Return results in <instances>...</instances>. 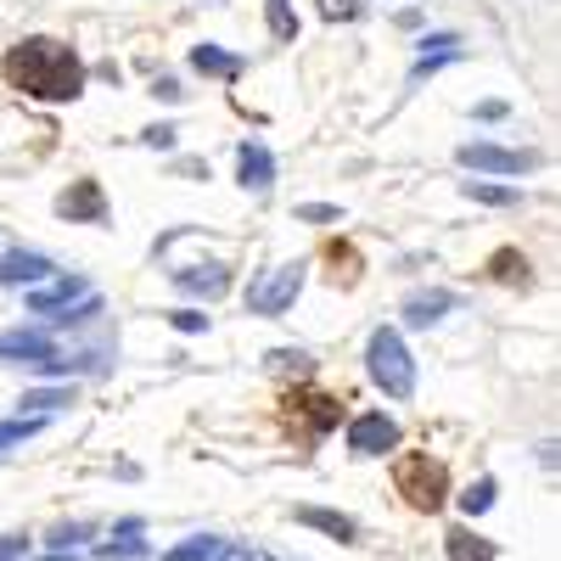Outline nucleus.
I'll use <instances>...</instances> for the list:
<instances>
[{
  "label": "nucleus",
  "mask_w": 561,
  "mask_h": 561,
  "mask_svg": "<svg viewBox=\"0 0 561 561\" xmlns=\"http://www.w3.org/2000/svg\"><path fill=\"white\" fill-rule=\"evenodd\" d=\"M293 214H298L304 225H337V219H343V208H337V203H298Z\"/></svg>",
  "instance_id": "b1692460"
},
{
  "label": "nucleus",
  "mask_w": 561,
  "mask_h": 561,
  "mask_svg": "<svg viewBox=\"0 0 561 561\" xmlns=\"http://www.w3.org/2000/svg\"><path fill=\"white\" fill-rule=\"evenodd\" d=\"M298 293H304V264H280L270 280H259L248 293V304H253V314H287Z\"/></svg>",
  "instance_id": "20e7f679"
},
{
  "label": "nucleus",
  "mask_w": 561,
  "mask_h": 561,
  "mask_svg": "<svg viewBox=\"0 0 561 561\" xmlns=\"http://www.w3.org/2000/svg\"><path fill=\"white\" fill-rule=\"evenodd\" d=\"M73 393H28L23 399V415H39V410H57V404H68Z\"/></svg>",
  "instance_id": "bb28decb"
},
{
  "label": "nucleus",
  "mask_w": 561,
  "mask_h": 561,
  "mask_svg": "<svg viewBox=\"0 0 561 561\" xmlns=\"http://www.w3.org/2000/svg\"><path fill=\"white\" fill-rule=\"evenodd\" d=\"M455 57H460V39H455V34H427V39H421L415 79H427L433 68H444V62H455Z\"/></svg>",
  "instance_id": "dca6fc26"
},
{
  "label": "nucleus",
  "mask_w": 561,
  "mask_h": 561,
  "mask_svg": "<svg viewBox=\"0 0 561 561\" xmlns=\"http://www.w3.org/2000/svg\"><path fill=\"white\" fill-rule=\"evenodd\" d=\"M449 309H455V298H449V293H438V287L410 293V298H404V325H438Z\"/></svg>",
  "instance_id": "ddd939ff"
},
{
  "label": "nucleus",
  "mask_w": 561,
  "mask_h": 561,
  "mask_svg": "<svg viewBox=\"0 0 561 561\" xmlns=\"http://www.w3.org/2000/svg\"><path fill=\"white\" fill-rule=\"evenodd\" d=\"M51 275V259L34 253V248H12L0 259V287H34V280Z\"/></svg>",
  "instance_id": "0eeeda50"
},
{
  "label": "nucleus",
  "mask_w": 561,
  "mask_h": 561,
  "mask_svg": "<svg viewBox=\"0 0 561 561\" xmlns=\"http://www.w3.org/2000/svg\"><path fill=\"white\" fill-rule=\"evenodd\" d=\"M79 293H84L79 275H51L45 287H28V309H34V314H57V309H68Z\"/></svg>",
  "instance_id": "1a4fd4ad"
},
{
  "label": "nucleus",
  "mask_w": 561,
  "mask_h": 561,
  "mask_svg": "<svg viewBox=\"0 0 561 561\" xmlns=\"http://www.w3.org/2000/svg\"><path fill=\"white\" fill-rule=\"evenodd\" d=\"M393 489H399V500L404 505H415V511H438L444 505V494H449V472H444V460H433V455H404L399 466H393Z\"/></svg>",
  "instance_id": "7ed1b4c3"
},
{
  "label": "nucleus",
  "mask_w": 561,
  "mask_h": 561,
  "mask_svg": "<svg viewBox=\"0 0 561 561\" xmlns=\"http://www.w3.org/2000/svg\"><path fill=\"white\" fill-rule=\"evenodd\" d=\"M500 500V483L494 478H483V483H472V489H466L460 494V511H466V517H483V511Z\"/></svg>",
  "instance_id": "a211bd4d"
},
{
  "label": "nucleus",
  "mask_w": 561,
  "mask_h": 561,
  "mask_svg": "<svg viewBox=\"0 0 561 561\" xmlns=\"http://www.w3.org/2000/svg\"><path fill=\"white\" fill-rule=\"evenodd\" d=\"M466 197H472V203H494V208L517 203V192H505V185H494V180H472V185H466Z\"/></svg>",
  "instance_id": "4be33fe9"
},
{
  "label": "nucleus",
  "mask_w": 561,
  "mask_h": 561,
  "mask_svg": "<svg viewBox=\"0 0 561 561\" xmlns=\"http://www.w3.org/2000/svg\"><path fill=\"white\" fill-rule=\"evenodd\" d=\"M0 359H28V365H45V359H51V332H45V325L0 332Z\"/></svg>",
  "instance_id": "6e6552de"
},
{
  "label": "nucleus",
  "mask_w": 561,
  "mask_h": 561,
  "mask_svg": "<svg viewBox=\"0 0 561 561\" xmlns=\"http://www.w3.org/2000/svg\"><path fill=\"white\" fill-rule=\"evenodd\" d=\"M460 163L472 169V174H523V169H534L539 158L528 152V147H460Z\"/></svg>",
  "instance_id": "423d86ee"
},
{
  "label": "nucleus",
  "mask_w": 561,
  "mask_h": 561,
  "mask_svg": "<svg viewBox=\"0 0 561 561\" xmlns=\"http://www.w3.org/2000/svg\"><path fill=\"white\" fill-rule=\"evenodd\" d=\"M449 561H494V545L478 539L472 528H455L449 534Z\"/></svg>",
  "instance_id": "f3484780"
},
{
  "label": "nucleus",
  "mask_w": 561,
  "mask_h": 561,
  "mask_svg": "<svg viewBox=\"0 0 561 561\" xmlns=\"http://www.w3.org/2000/svg\"><path fill=\"white\" fill-rule=\"evenodd\" d=\"M174 287H180V293H192V298H225L230 270H225V264H192V270H180V275H174Z\"/></svg>",
  "instance_id": "9d476101"
},
{
  "label": "nucleus",
  "mask_w": 561,
  "mask_h": 561,
  "mask_svg": "<svg viewBox=\"0 0 561 561\" xmlns=\"http://www.w3.org/2000/svg\"><path fill=\"white\" fill-rule=\"evenodd\" d=\"M237 185H242V192H264V185H275L270 147H237Z\"/></svg>",
  "instance_id": "9b49d317"
},
{
  "label": "nucleus",
  "mask_w": 561,
  "mask_h": 561,
  "mask_svg": "<svg viewBox=\"0 0 561 561\" xmlns=\"http://www.w3.org/2000/svg\"><path fill=\"white\" fill-rule=\"evenodd\" d=\"M489 270H494V275H523V280H528V264H523L517 253H500V259H494Z\"/></svg>",
  "instance_id": "cd10ccee"
},
{
  "label": "nucleus",
  "mask_w": 561,
  "mask_h": 561,
  "mask_svg": "<svg viewBox=\"0 0 561 561\" xmlns=\"http://www.w3.org/2000/svg\"><path fill=\"white\" fill-rule=\"evenodd\" d=\"M140 140H152V147H174V129H169V124H152Z\"/></svg>",
  "instance_id": "c85d7f7f"
},
{
  "label": "nucleus",
  "mask_w": 561,
  "mask_h": 561,
  "mask_svg": "<svg viewBox=\"0 0 561 561\" xmlns=\"http://www.w3.org/2000/svg\"><path fill=\"white\" fill-rule=\"evenodd\" d=\"M314 7H320V18H332V23L359 18V0H314Z\"/></svg>",
  "instance_id": "a878e982"
},
{
  "label": "nucleus",
  "mask_w": 561,
  "mask_h": 561,
  "mask_svg": "<svg viewBox=\"0 0 561 561\" xmlns=\"http://www.w3.org/2000/svg\"><path fill=\"white\" fill-rule=\"evenodd\" d=\"M7 79L34 102H73L84 90V68L62 39H18L7 51Z\"/></svg>",
  "instance_id": "f257e3e1"
},
{
  "label": "nucleus",
  "mask_w": 561,
  "mask_h": 561,
  "mask_svg": "<svg viewBox=\"0 0 561 561\" xmlns=\"http://www.w3.org/2000/svg\"><path fill=\"white\" fill-rule=\"evenodd\" d=\"M169 325H174V332H185V337H197V332H208V320H203L197 309H174V314H169Z\"/></svg>",
  "instance_id": "393cba45"
},
{
  "label": "nucleus",
  "mask_w": 561,
  "mask_h": 561,
  "mask_svg": "<svg viewBox=\"0 0 561 561\" xmlns=\"http://www.w3.org/2000/svg\"><path fill=\"white\" fill-rule=\"evenodd\" d=\"M192 68H197V73H219V79H237V73L248 68V57L225 51V45H197V51H192Z\"/></svg>",
  "instance_id": "2eb2a0df"
},
{
  "label": "nucleus",
  "mask_w": 561,
  "mask_h": 561,
  "mask_svg": "<svg viewBox=\"0 0 561 561\" xmlns=\"http://www.w3.org/2000/svg\"><path fill=\"white\" fill-rule=\"evenodd\" d=\"M84 534H90V528H57L51 545H73V539H84Z\"/></svg>",
  "instance_id": "c756f323"
},
{
  "label": "nucleus",
  "mask_w": 561,
  "mask_h": 561,
  "mask_svg": "<svg viewBox=\"0 0 561 561\" xmlns=\"http://www.w3.org/2000/svg\"><path fill=\"white\" fill-rule=\"evenodd\" d=\"M264 370H280V377H293V370H314V359L304 348H275L264 354Z\"/></svg>",
  "instance_id": "412c9836"
},
{
  "label": "nucleus",
  "mask_w": 561,
  "mask_h": 561,
  "mask_svg": "<svg viewBox=\"0 0 561 561\" xmlns=\"http://www.w3.org/2000/svg\"><path fill=\"white\" fill-rule=\"evenodd\" d=\"M57 214L62 219H107V203H102V192L90 180H79V185H68V192L57 197Z\"/></svg>",
  "instance_id": "f8f14e48"
},
{
  "label": "nucleus",
  "mask_w": 561,
  "mask_h": 561,
  "mask_svg": "<svg viewBox=\"0 0 561 561\" xmlns=\"http://www.w3.org/2000/svg\"><path fill=\"white\" fill-rule=\"evenodd\" d=\"M270 34L287 45V39H298V12H293V0H270Z\"/></svg>",
  "instance_id": "6ab92c4d"
},
{
  "label": "nucleus",
  "mask_w": 561,
  "mask_h": 561,
  "mask_svg": "<svg viewBox=\"0 0 561 561\" xmlns=\"http://www.w3.org/2000/svg\"><path fill=\"white\" fill-rule=\"evenodd\" d=\"M96 556H102V561H135V556H147V545H140V534H135V523H129V528H124L113 545H102Z\"/></svg>",
  "instance_id": "aec40b11"
},
{
  "label": "nucleus",
  "mask_w": 561,
  "mask_h": 561,
  "mask_svg": "<svg viewBox=\"0 0 561 561\" xmlns=\"http://www.w3.org/2000/svg\"><path fill=\"white\" fill-rule=\"evenodd\" d=\"M39 433V415H23V421H0V449H12V444H23V438H34Z\"/></svg>",
  "instance_id": "5701e85b"
},
{
  "label": "nucleus",
  "mask_w": 561,
  "mask_h": 561,
  "mask_svg": "<svg viewBox=\"0 0 561 561\" xmlns=\"http://www.w3.org/2000/svg\"><path fill=\"white\" fill-rule=\"evenodd\" d=\"M393 444H399V421L393 415H377V410L348 415V449L354 455H393Z\"/></svg>",
  "instance_id": "39448f33"
},
{
  "label": "nucleus",
  "mask_w": 561,
  "mask_h": 561,
  "mask_svg": "<svg viewBox=\"0 0 561 561\" xmlns=\"http://www.w3.org/2000/svg\"><path fill=\"white\" fill-rule=\"evenodd\" d=\"M365 370H370V382H377L382 393H393V399L415 393V359L399 337V325H377V337H370V348H365Z\"/></svg>",
  "instance_id": "f03ea898"
},
{
  "label": "nucleus",
  "mask_w": 561,
  "mask_h": 561,
  "mask_svg": "<svg viewBox=\"0 0 561 561\" xmlns=\"http://www.w3.org/2000/svg\"><path fill=\"white\" fill-rule=\"evenodd\" d=\"M293 523H304V528H320V534H332L337 545H354V523L348 517H337V511H325V505H298L293 511Z\"/></svg>",
  "instance_id": "4468645a"
}]
</instances>
